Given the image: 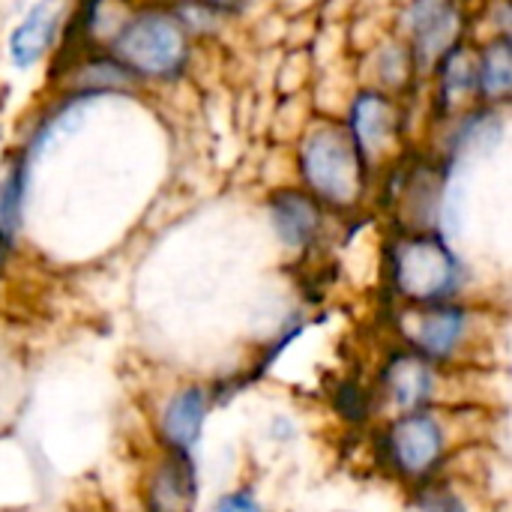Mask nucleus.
<instances>
[{"label":"nucleus","mask_w":512,"mask_h":512,"mask_svg":"<svg viewBox=\"0 0 512 512\" xmlns=\"http://www.w3.org/2000/svg\"><path fill=\"white\" fill-rule=\"evenodd\" d=\"M477 90L486 102H501L512 90V42L498 36L483 45L477 60Z\"/></svg>","instance_id":"f8f14e48"},{"label":"nucleus","mask_w":512,"mask_h":512,"mask_svg":"<svg viewBox=\"0 0 512 512\" xmlns=\"http://www.w3.org/2000/svg\"><path fill=\"white\" fill-rule=\"evenodd\" d=\"M114 60H120L132 75L168 78L186 63L189 42L183 21L165 9H144L123 21L111 42Z\"/></svg>","instance_id":"f03ea898"},{"label":"nucleus","mask_w":512,"mask_h":512,"mask_svg":"<svg viewBox=\"0 0 512 512\" xmlns=\"http://www.w3.org/2000/svg\"><path fill=\"white\" fill-rule=\"evenodd\" d=\"M192 501H195V477H192V468H189V462L180 453H174L153 474L150 510L192 512Z\"/></svg>","instance_id":"9b49d317"},{"label":"nucleus","mask_w":512,"mask_h":512,"mask_svg":"<svg viewBox=\"0 0 512 512\" xmlns=\"http://www.w3.org/2000/svg\"><path fill=\"white\" fill-rule=\"evenodd\" d=\"M390 450L405 474H426L435 468V462L444 453L441 426L426 414H408L393 426Z\"/></svg>","instance_id":"423d86ee"},{"label":"nucleus","mask_w":512,"mask_h":512,"mask_svg":"<svg viewBox=\"0 0 512 512\" xmlns=\"http://www.w3.org/2000/svg\"><path fill=\"white\" fill-rule=\"evenodd\" d=\"M438 81H441V96L447 105L477 87V63L468 57V51L459 42L438 60Z\"/></svg>","instance_id":"4468645a"},{"label":"nucleus","mask_w":512,"mask_h":512,"mask_svg":"<svg viewBox=\"0 0 512 512\" xmlns=\"http://www.w3.org/2000/svg\"><path fill=\"white\" fill-rule=\"evenodd\" d=\"M78 84L93 90V93L120 90V87H132V72L120 60H93L81 69Z\"/></svg>","instance_id":"dca6fc26"},{"label":"nucleus","mask_w":512,"mask_h":512,"mask_svg":"<svg viewBox=\"0 0 512 512\" xmlns=\"http://www.w3.org/2000/svg\"><path fill=\"white\" fill-rule=\"evenodd\" d=\"M348 132H351V138H354V144H357V150H360L366 168L375 165V162L387 153L390 141H393L396 132H399L396 105H393L384 93H375V90L360 93L357 102L351 105Z\"/></svg>","instance_id":"39448f33"},{"label":"nucleus","mask_w":512,"mask_h":512,"mask_svg":"<svg viewBox=\"0 0 512 512\" xmlns=\"http://www.w3.org/2000/svg\"><path fill=\"white\" fill-rule=\"evenodd\" d=\"M273 228L288 246H306L321 228V201L309 192L282 189L270 198Z\"/></svg>","instance_id":"1a4fd4ad"},{"label":"nucleus","mask_w":512,"mask_h":512,"mask_svg":"<svg viewBox=\"0 0 512 512\" xmlns=\"http://www.w3.org/2000/svg\"><path fill=\"white\" fill-rule=\"evenodd\" d=\"M366 171L348 126L324 120L303 138L300 174L312 198L333 207H354L366 192Z\"/></svg>","instance_id":"f257e3e1"},{"label":"nucleus","mask_w":512,"mask_h":512,"mask_svg":"<svg viewBox=\"0 0 512 512\" xmlns=\"http://www.w3.org/2000/svg\"><path fill=\"white\" fill-rule=\"evenodd\" d=\"M204 414H207L204 390L189 387V390H180L171 396V402L165 405V414H162V432L177 453L195 447V441L201 438Z\"/></svg>","instance_id":"9d476101"},{"label":"nucleus","mask_w":512,"mask_h":512,"mask_svg":"<svg viewBox=\"0 0 512 512\" xmlns=\"http://www.w3.org/2000/svg\"><path fill=\"white\" fill-rule=\"evenodd\" d=\"M405 24L414 42V63L432 66L459 42V9L453 0H411Z\"/></svg>","instance_id":"20e7f679"},{"label":"nucleus","mask_w":512,"mask_h":512,"mask_svg":"<svg viewBox=\"0 0 512 512\" xmlns=\"http://www.w3.org/2000/svg\"><path fill=\"white\" fill-rule=\"evenodd\" d=\"M201 3H207V6H213V9H234V6H240V3H246V0H201Z\"/></svg>","instance_id":"a211bd4d"},{"label":"nucleus","mask_w":512,"mask_h":512,"mask_svg":"<svg viewBox=\"0 0 512 512\" xmlns=\"http://www.w3.org/2000/svg\"><path fill=\"white\" fill-rule=\"evenodd\" d=\"M393 282L414 303H441L459 285V261L435 234H414L393 249Z\"/></svg>","instance_id":"7ed1b4c3"},{"label":"nucleus","mask_w":512,"mask_h":512,"mask_svg":"<svg viewBox=\"0 0 512 512\" xmlns=\"http://www.w3.org/2000/svg\"><path fill=\"white\" fill-rule=\"evenodd\" d=\"M387 384L402 408H417L420 402H426V396L432 390V372L420 357L402 354L393 360V366L387 372Z\"/></svg>","instance_id":"ddd939ff"},{"label":"nucleus","mask_w":512,"mask_h":512,"mask_svg":"<svg viewBox=\"0 0 512 512\" xmlns=\"http://www.w3.org/2000/svg\"><path fill=\"white\" fill-rule=\"evenodd\" d=\"M63 18V0H39L9 36V57L18 69H30L51 48Z\"/></svg>","instance_id":"6e6552de"},{"label":"nucleus","mask_w":512,"mask_h":512,"mask_svg":"<svg viewBox=\"0 0 512 512\" xmlns=\"http://www.w3.org/2000/svg\"><path fill=\"white\" fill-rule=\"evenodd\" d=\"M216 512H258V504L252 498V492H234V495L219 501Z\"/></svg>","instance_id":"f3484780"},{"label":"nucleus","mask_w":512,"mask_h":512,"mask_svg":"<svg viewBox=\"0 0 512 512\" xmlns=\"http://www.w3.org/2000/svg\"><path fill=\"white\" fill-rule=\"evenodd\" d=\"M6 246H9V237L0 234V267H3V258H6Z\"/></svg>","instance_id":"6ab92c4d"},{"label":"nucleus","mask_w":512,"mask_h":512,"mask_svg":"<svg viewBox=\"0 0 512 512\" xmlns=\"http://www.w3.org/2000/svg\"><path fill=\"white\" fill-rule=\"evenodd\" d=\"M402 330L423 354L447 357L465 330V312L444 303H420V309L402 318Z\"/></svg>","instance_id":"0eeeda50"},{"label":"nucleus","mask_w":512,"mask_h":512,"mask_svg":"<svg viewBox=\"0 0 512 512\" xmlns=\"http://www.w3.org/2000/svg\"><path fill=\"white\" fill-rule=\"evenodd\" d=\"M24 186H27V165L24 159H12L3 186H0V234L12 237L21 225V204H24Z\"/></svg>","instance_id":"2eb2a0df"}]
</instances>
